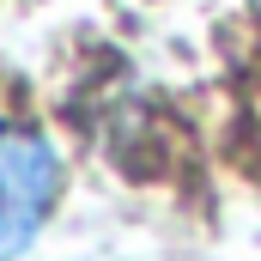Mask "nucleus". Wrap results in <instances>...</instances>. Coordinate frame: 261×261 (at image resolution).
<instances>
[{"label": "nucleus", "instance_id": "nucleus-1", "mask_svg": "<svg viewBox=\"0 0 261 261\" xmlns=\"http://www.w3.org/2000/svg\"><path fill=\"white\" fill-rule=\"evenodd\" d=\"M61 195V152L37 128L0 122V261L18 255L55 213Z\"/></svg>", "mask_w": 261, "mask_h": 261}]
</instances>
